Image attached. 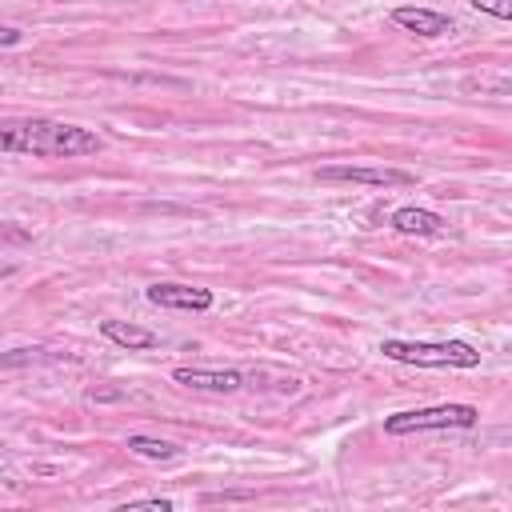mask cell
Masks as SVG:
<instances>
[{"instance_id": "7c38bea8", "label": "cell", "mask_w": 512, "mask_h": 512, "mask_svg": "<svg viewBox=\"0 0 512 512\" xmlns=\"http://www.w3.org/2000/svg\"><path fill=\"white\" fill-rule=\"evenodd\" d=\"M128 508H160V512H172V500H132Z\"/></svg>"}, {"instance_id": "8fae6325", "label": "cell", "mask_w": 512, "mask_h": 512, "mask_svg": "<svg viewBox=\"0 0 512 512\" xmlns=\"http://www.w3.org/2000/svg\"><path fill=\"white\" fill-rule=\"evenodd\" d=\"M476 12H488V16H500V20H512V0H472Z\"/></svg>"}, {"instance_id": "52a82bcc", "label": "cell", "mask_w": 512, "mask_h": 512, "mask_svg": "<svg viewBox=\"0 0 512 512\" xmlns=\"http://www.w3.org/2000/svg\"><path fill=\"white\" fill-rule=\"evenodd\" d=\"M392 24H400L412 36H424V40H436V36H448L452 32V16H444L436 8H420V4L392 8Z\"/></svg>"}, {"instance_id": "9c48e42d", "label": "cell", "mask_w": 512, "mask_h": 512, "mask_svg": "<svg viewBox=\"0 0 512 512\" xmlns=\"http://www.w3.org/2000/svg\"><path fill=\"white\" fill-rule=\"evenodd\" d=\"M100 332H104L112 344L128 348V352H148V348L160 344V336H156L152 328H140V324H132V320H100Z\"/></svg>"}, {"instance_id": "ba28073f", "label": "cell", "mask_w": 512, "mask_h": 512, "mask_svg": "<svg viewBox=\"0 0 512 512\" xmlns=\"http://www.w3.org/2000/svg\"><path fill=\"white\" fill-rule=\"evenodd\" d=\"M388 224L404 236H440L444 232V216L432 212V208H416V204H404L388 216Z\"/></svg>"}, {"instance_id": "4fadbf2b", "label": "cell", "mask_w": 512, "mask_h": 512, "mask_svg": "<svg viewBox=\"0 0 512 512\" xmlns=\"http://www.w3.org/2000/svg\"><path fill=\"white\" fill-rule=\"evenodd\" d=\"M0 40H4V48H12V44H20V28H4V36H0Z\"/></svg>"}, {"instance_id": "30bf717a", "label": "cell", "mask_w": 512, "mask_h": 512, "mask_svg": "<svg viewBox=\"0 0 512 512\" xmlns=\"http://www.w3.org/2000/svg\"><path fill=\"white\" fill-rule=\"evenodd\" d=\"M128 452H136V456H144V460H176V456H180L176 444L156 440V436H140V432L128 436Z\"/></svg>"}, {"instance_id": "3957f363", "label": "cell", "mask_w": 512, "mask_h": 512, "mask_svg": "<svg viewBox=\"0 0 512 512\" xmlns=\"http://www.w3.org/2000/svg\"><path fill=\"white\" fill-rule=\"evenodd\" d=\"M480 420L476 404H428V408H408L384 416L388 436H412V432H448V428H472Z\"/></svg>"}, {"instance_id": "277c9868", "label": "cell", "mask_w": 512, "mask_h": 512, "mask_svg": "<svg viewBox=\"0 0 512 512\" xmlns=\"http://www.w3.org/2000/svg\"><path fill=\"white\" fill-rule=\"evenodd\" d=\"M324 184H372V188H408L416 176L408 168H384V164H324L316 172Z\"/></svg>"}, {"instance_id": "6da1fadb", "label": "cell", "mask_w": 512, "mask_h": 512, "mask_svg": "<svg viewBox=\"0 0 512 512\" xmlns=\"http://www.w3.org/2000/svg\"><path fill=\"white\" fill-rule=\"evenodd\" d=\"M0 148L4 152H24V156H48V160H72V156H92L104 148V140L80 124H64V120H44V116H28V120H8L0 128Z\"/></svg>"}, {"instance_id": "5bb4252c", "label": "cell", "mask_w": 512, "mask_h": 512, "mask_svg": "<svg viewBox=\"0 0 512 512\" xmlns=\"http://www.w3.org/2000/svg\"><path fill=\"white\" fill-rule=\"evenodd\" d=\"M500 88H508V92H512V80H504V84H500Z\"/></svg>"}, {"instance_id": "8992f818", "label": "cell", "mask_w": 512, "mask_h": 512, "mask_svg": "<svg viewBox=\"0 0 512 512\" xmlns=\"http://www.w3.org/2000/svg\"><path fill=\"white\" fill-rule=\"evenodd\" d=\"M172 380L192 392H216V396L244 388V376L236 368H172Z\"/></svg>"}, {"instance_id": "7a4b0ae2", "label": "cell", "mask_w": 512, "mask_h": 512, "mask_svg": "<svg viewBox=\"0 0 512 512\" xmlns=\"http://www.w3.org/2000/svg\"><path fill=\"white\" fill-rule=\"evenodd\" d=\"M380 352L416 368H476L480 352L468 340H380Z\"/></svg>"}, {"instance_id": "5b68a950", "label": "cell", "mask_w": 512, "mask_h": 512, "mask_svg": "<svg viewBox=\"0 0 512 512\" xmlns=\"http://www.w3.org/2000/svg\"><path fill=\"white\" fill-rule=\"evenodd\" d=\"M144 296L156 308H180V312H208L216 304L212 288H196V284H148Z\"/></svg>"}]
</instances>
